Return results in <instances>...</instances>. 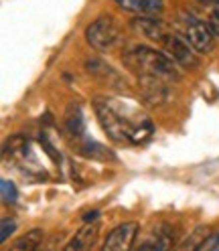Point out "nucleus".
Wrapping results in <instances>:
<instances>
[{
    "instance_id": "nucleus-1",
    "label": "nucleus",
    "mask_w": 219,
    "mask_h": 251,
    "mask_svg": "<svg viewBox=\"0 0 219 251\" xmlns=\"http://www.w3.org/2000/svg\"><path fill=\"white\" fill-rule=\"evenodd\" d=\"M93 109L104 132L120 144L138 146L154 134V126L148 114L140 105L122 98H96Z\"/></svg>"
},
{
    "instance_id": "nucleus-2",
    "label": "nucleus",
    "mask_w": 219,
    "mask_h": 251,
    "mask_svg": "<svg viewBox=\"0 0 219 251\" xmlns=\"http://www.w3.org/2000/svg\"><path fill=\"white\" fill-rule=\"evenodd\" d=\"M122 61L124 67L138 77L146 100H150L152 103H163L166 100V85L179 79L175 61L166 53H159L144 45L126 49Z\"/></svg>"
},
{
    "instance_id": "nucleus-3",
    "label": "nucleus",
    "mask_w": 219,
    "mask_h": 251,
    "mask_svg": "<svg viewBox=\"0 0 219 251\" xmlns=\"http://www.w3.org/2000/svg\"><path fill=\"white\" fill-rule=\"evenodd\" d=\"M177 33L193 47V51L199 53H209L213 49V30L209 28L207 23L199 21L193 14H181V19L177 23Z\"/></svg>"
},
{
    "instance_id": "nucleus-4",
    "label": "nucleus",
    "mask_w": 219,
    "mask_h": 251,
    "mask_svg": "<svg viewBox=\"0 0 219 251\" xmlns=\"http://www.w3.org/2000/svg\"><path fill=\"white\" fill-rule=\"evenodd\" d=\"M4 158H10V162L19 168L21 175H25V176L37 175L39 178H45V172H43L41 164L37 162V156H35L33 148H30L28 140H25L21 136L10 138L4 146Z\"/></svg>"
},
{
    "instance_id": "nucleus-5",
    "label": "nucleus",
    "mask_w": 219,
    "mask_h": 251,
    "mask_svg": "<svg viewBox=\"0 0 219 251\" xmlns=\"http://www.w3.org/2000/svg\"><path fill=\"white\" fill-rule=\"evenodd\" d=\"M118 39H120V26L108 14L96 19L85 28V41L98 51H110L118 43Z\"/></svg>"
},
{
    "instance_id": "nucleus-6",
    "label": "nucleus",
    "mask_w": 219,
    "mask_h": 251,
    "mask_svg": "<svg viewBox=\"0 0 219 251\" xmlns=\"http://www.w3.org/2000/svg\"><path fill=\"white\" fill-rule=\"evenodd\" d=\"M138 231H140L138 223H122L116 229L110 231L102 249L104 251H126L134 245V241L138 237Z\"/></svg>"
},
{
    "instance_id": "nucleus-7",
    "label": "nucleus",
    "mask_w": 219,
    "mask_h": 251,
    "mask_svg": "<svg viewBox=\"0 0 219 251\" xmlns=\"http://www.w3.org/2000/svg\"><path fill=\"white\" fill-rule=\"evenodd\" d=\"M163 49H164V53L173 59L175 63H181V65H187V67H193L195 63H197V59L193 57V47L187 43L179 33H170L168 37H166V41L163 43Z\"/></svg>"
},
{
    "instance_id": "nucleus-8",
    "label": "nucleus",
    "mask_w": 219,
    "mask_h": 251,
    "mask_svg": "<svg viewBox=\"0 0 219 251\" xmlns=\"http://www.w3.org/2000/svg\"><path fill=\"white\" fill-rule=\"evenodd\" d=\"M132 28L136 30L138 35H142V37H146V39H150V41H156V43H164L166 41V37L173 33L164 23H161V21H156L154 17H138V19H134L132 21Z\"/></svg>"
},
{
    "instance_id": "nucleus-9",
    "label": "nucleus",
    "mask_w": 219,
    "mask_h": 251,
    "mask_svg": "<svg viewBox=\"0 0 219 251\" xmlns=\"http://www.w3.org/2000/svg\"><path fill=\"white\" fill-rule=\"evenodd\" d=\"M140 249H168L173 247V229L164 223L154 225L148 233L146 239L138 243Z\"/></svg>"
},
{
    "instance_id": "nucleus-10",
    "label": "nucleus",
    "mask_w": 219,
    "mask_h": 251,
    "mask_svg": "<svg viewBox=\"0 0 219 251\" xmlns=\"http://www.w3.org/2000/svg\"><path fill=\"white\" fill-rule=\"evenodd\" d=\"M114 2L136 17H156L163 10V0H114Z\"/></svg>"
},
{
    "instance_id": "nucleus-11",
    "label": "nucleus",
    "mask_w": 219,
    "mask_h": 251,
    "mask_svg": "<svg viewBox=\"0 0 219 251\" xmlns=\"http://www.w3.org/2000/svg\"><path fill=\"white\" fill-rule=\"evenodd\" d=\"M98 233H100V227L98 223H85L80 231H77V235H73V239L65 245L67 251H82V249H89L93 247V243H96L98 239Z\"/></svg>"
},
{
    "instance_id": "nucleus-12",
    "label": "nucleus",
    "mask_w": 219,
    "mask_h": 251,
    "mask_svg": "<svg viewBox=\"0 0 219 251\" xmlns=\"http://www.w3.org/2000/svg\"><path fill=\"white\" fill-rule=\"evenodd\" d=\"M43 229H33V231H28L27 235H23V237H19L17 241L12 243V249L14 251H35L41 241H43Z\"/></svg>"
},
{
    "instance_id": "nucleus-13",
    "label": "nucleus",
    "mask_w": 219,
    "mask_h": 251,
    "mask_svg": "<svg viewBox=\"0 0 219 251\" xmlns=\"http://www.w3.org/2000/svg\"><path fill=\"white\" fill-rule=\"evenodd\" d=\"M65 126H67V130L71 132V136H75V138H80V136L85 134V122H83V116H82L80 107H75V105L69 107L67 118H65Z\"/></svg>"
},
{
    "instance_id": "nucleus-14",
    "label": "nucleus",
    "mask_w": 219,
    "mask_h": 251,
    "mask_svg": "<svg viewBox=\"0 0 219 251\" xmlns=\"http://www.w3.org/2000/svg\"><path fill=\"white\" fill-rule=\"evenodd\" d=\"M19 193H17V186H14L10 180H2V201L4 205H12L17 201Z\"/></svg>"
},
{
    "instance_id": "nucleus-15",
    "label": "nucleus",
    "mask_w": 219,
    "mask_h": 251,
    "mask_svg": "<svg viewBox=\"0 0 219 251\" xmlns=\"http://www.w3.org/2000/svg\"><path fill=\"white\" fill-rule=\"evenodd\" d=\"M14 231H17V221H14L12 217H2V231H0V241L4 243Z\"/></svg>"
},
{
    "instance_id": "nucleus-16",
    "label": "nucleus",
    "mask_w": 219,
    "mask_h": 251,
    "mask_svg": "<svg viewBox=\"0 0 219 251\" xmlns=\"http://www.w3.org/2000/svg\"><path fill=\"white\" fill-rule=\"evenodd\" d=\"M207 25H209V28L213 30V35L219 37V2H217V4H211L209 17H207Z\"/></svg>"
},
{
    "instance_id": "nucleus-17",
    "label": "nucleus",
    "mask_w": 219,
    "mask_h": 251,
    "mask_svg": "<svg viewBox=\"0 0 219 251\" xmlns=\"http://www.w3.org/2000/svg\"><path fill=\"white\" fill-rule=\"evenodd\" d=\"M199 249H201V251H219V231L209 233V235H207V239L201 243Z\"/></svg>"
},
{
    "instance_id": "nucleus-18",
    "label": "nucleus",
    "mask_w": 219,
    "mask_h": 251,
    "mask_svg": "<svg viewBox=\"0 0 219 251\" xmlns=\"http://www.w3.org/2000/svg\"><path fill=\"white\" fill-rule=\"evenodd\" d=\"M98 217H100V211H91V213H85V215H83V221H85V223H93Z\"/></svg>"
},
{
    "instance_id": "nucleus-19",
    "label": "nucleus",
    "mask_w": 219,
    "mask_h": 251,
    "mask_svg": "<svg viewBox=\"0 0 219 251\" xmlns=\"http://www.w3.org/2000/svg\"><path fill=\"white\" fill-rule=\"evenodd\" d=\"M203 2H207V4H217L219 0H203Z\"/></svg>"
}]
</instances>
